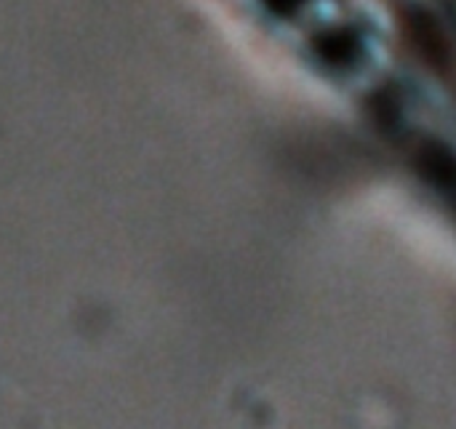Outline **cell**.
<instances>
[{
  "mask_svg": "<svg viewBox=\"0 0 456 429\" xmlns=\"http://www.w3.org/2000/svg\"><path fill=\"white\" fill-rule=\"evenodd\" d=\"M419 174L456 211V155L430 144L419 152Z\"/></svg>",
  "mask_w": 456,
  "mask_h": 429,
  "instance_id": "6da1fadb",
  "label": "cell"
}]
</instances>
